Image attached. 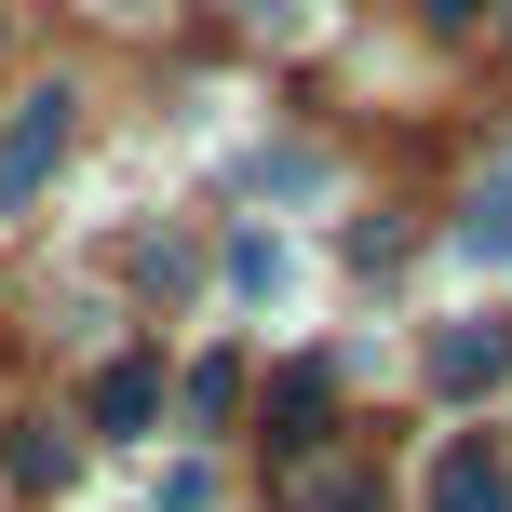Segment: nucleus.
<instances>
[{
    "instance_id": "obj_1",
    "label": "nucleus",
    "mask_w": 512,
    "mask_h": 512,
    "mask_svg": "<svg viewBox=\"0 0 512 512\" xmlns=\"http://www.w3.org/2000/svg\"><path fill=\"white\" fill-rule=\"evenodd\" d=\"M68 122H81V95L68 81H27L14 95V122H0V216H27L54 189V162H68Z\"/></svg>"
},
{
    "instance_id": "obj_2",
    "label": "nucleus",
    "mask_w": 512,
    "mask_h": 512,
    "mask_svg": "<svg viewBox=\"0 0 512 512\" xmlns=\"http://www.w3.org/2000/svg\"><path fill=\"white\" fill-rule=\"evenodd\" d=\"M499 364H512V324H445L432 337V391H459V405L499 391Z\"/></svg>"
},
{
    "instance_id": "obj_3",
    "label": "nucleus",
    "mask_w": 512,
    "mask_h": 512,
    "mask_svg": "<svg viewBox=\"0 0 512 512\" xmlns=\"http://www.w3.org/2000/svg\"><path fill=\"white\" fill-rule=\"evenodd\" d=\"M432 512H512V472L486 459V445H445L432 459Z\"/></svg>"
},
{
    "instance_id": "obj_4",
    "label": "nucleus",
    "mask_w": 512,
    "mask_h": 512,
    "mask_svg": "<svg viewBox=\"0 0 512 512\" xmlns=\"http://www.w3.org/2000/svg\"><path fill=\"white\" fill-rule=\"evenodd\" d=\"M149 418H162V364H108V378H95V432H149Z\"/></svg>"
},
{
    "instance_id": "obj_5",
    "label": "nucleus",
    "mask_w": 512,
    "mask_h": 512,
    "mask_svg": "<svg viewBox=\"0 0 512 512\" xmlns=\"http://www.w3.org/2000/svg\"><path fill=\"white\" fill-rule=\"evenodd\" d=\"M324 405H337L324 364H283V378H270V445H310V432H324Z\"/></svg>"
},
{
    "instance_id": "obj_6",
    "label": "nucleus",
    "mask_w": 512,
    "mask_h": 512,
    "mask_svg": "<svg viewBox=\"0 0 512 512\" xmlns=\"http://www.w3.org/2000/svg\"><path fill=\"white\" fill-rule=\"evenodd\" d=\"M472 256H512V149L486 162V189H472Z\"/></svg>"
},
{
    "instance_id": "obj_7",
    "label": "nucleus",
    "mask_w": 512,
    "mask_h": 512,
    "mask_svg": "<svg viewBox=\"0 0 512 512\" xmlns=\"http://www.w3.org/2000/svg\"><path fill=\"white\" fill-rule=\"evenodd\" d=\"M14 486H68V432H54V418L14 432Z\"/></svg>"
},
{
    "instance_id": "obj_8",
    "label": "nucleus",
    "mask_w": 512,
    "mask_h": 512,
    "mask_svg": "<svg viewBox=\"0 0 512 512\" xmlns=\"http://www.w3.org/2000/svg\"><path fill=\"white\" fill-rule=\"evenodd\" d=\"M243 405V364L230 351H203V364H189V418H203V432H216V418H230Z\"/></svg>"
},
{
    "instance_id": "obj_9",
    "label": "nucleus",
    "mask_w": 512,
    "mask_h": 512,
    "mask_svg": "<svg viewBox=\"0 0 512 512\" xmlns=\"http://www.w3.org/2000/svg\"><path fill=\"white\" fill-rule=\"evenodd\" d=\"M230 283H243V297H283V243L243 230V243H230Z\"/></svg>"
},
{
    "instance_id": "obj_10",
    "label": "nucleus",
    "mask_w": 512,
    "mask_h": 512,
    "mask_svg": "<svg viewBox=\"0 0 512 512\" xmlns=\"http://www.w3.org/2000/svg\"><path fill=\"white\" fill-rule=\"evenodd\" d=\"M432 27H472V0H432Z\"/></svg>"
},
{
    "instance_id": "obj_11",
    "label": "nucleus",
    "mask_w": 512,
    "mask_h": 512,
    "mask_svg": "<svg viewBox=\"0 0 512 512\" xmlns=\"http://www.w3.org/2000/svg\"><path fill=\"white\" fill-rule=\"evenodd\" d=\"M243 14H283V0H243Z\"/></svg>"
}]
</instances>
